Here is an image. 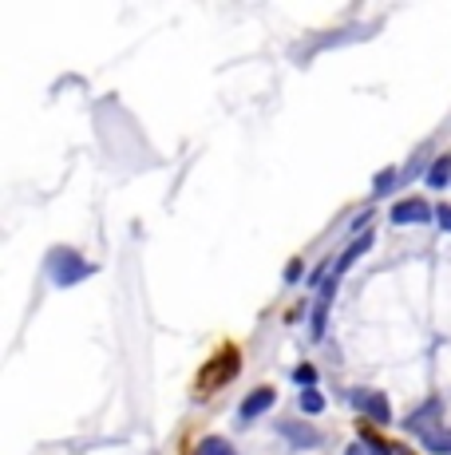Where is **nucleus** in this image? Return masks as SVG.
<instances>
[{"label": "nucleus", "mask_w": 451, "mask_h": 455, "mask_svg": "<svg viewBox=\"0 0 451 455\" xmlns=\"http://www.w3.org/2000/svg\"><path fill=\"white\" fill-rule=\"evenodd\" d=\"M293 380H297L301 384V388H313V384H317V369H313V364H297V369H293Z\"/></svg>", "instance_id": "nucleus-11"}, {"label": "nucleus", "mask_w": 451, "mask_h": 455, "mask_svg": "<svg viewBox=\"0 0 451 455\" xmlns=\"http://www.w3.org/2000/svg\"><path fill=\"white\" fill-rule=\"evenodd\" d=\"M344 455H364V448H349V451H344Z\"/></svg>", "instance_id": "nucleus-16"}, {"label": "nucleus", "mask_w": 451, "mask_h": 455, "mask_svg": "<svg viewBox=\"0 0 451 455\" xmlns=\"http://www.w3.org/2000/svg\"><path fill=\"white\" fill-rule=\"evenodd\" d=\"M392 182H396V171H380L376 182H372V190H376V195H384V190H392Z\"/></svg>", "instance_id": "nucleus-12"}, {"label": "nucleus", "mask_w": 451, "mask_h": 455, "mask_svg": "<svg viewBox=\"0 0 451 455\" xmlns=\"http://www.w3.org/2000/svg\"><path fill=\"white\" fill-rule=\"evenodd\" d=\"M368 455H392V451H388V448H380V443H372V451Z\"/></svg>", "instance_id": "nucleus-15"}, {"label": "nucleus", "mask_w": 451, "mask_h": 455, "mask_svg": "<svg viewBox=\"0 0 451 455\" xmlns=\"http://www.w3.org/2000/svg\"><path fill=\"white\" fill-rule=\"evenodd\" d=\"M352 404L364 408V416L376 419V424H388V419H392L388 396H380V392H352Z\"/></svg>", "instance_id": "nucleus-4"}, {"label": "nucleus", "mask_w": 451, "mask_h": 455, "mask_svg": "<svg viewBox=\"0 0 451 455\" xmlns=\"http://www.w3.org/2000/svg\"><path fill=\"white\" fill-rule=\"evenodd\" d=\"M447 182H451V159H447V155H439V159L431 163V171H428V187L431 190H444Z\"/></svg>", "instance_id": "nucleus-7"}, {"label": "nucleus", "mask_w": 451, "mask_h": 455, "mask_svg": "<svg viewBox=\"0 0 451 455\" xmlns=\"http://www.w3.org/2000/svg\"><path fill=\"white\" fill-rule=\"evenodd\" d=\"M281 435L285 440H293V448H317V432L305 424H297V419H289V424H281Z\"/></svg>", "instance_id": "nucleus-6"}, {"label": "nucleus", "mask_w": 451, "mask_h": 455, "mask_svg": "<svg viewBox=\"0 0 451 455\" xmlns=\"http://www.w3.org/2000/svg\"><path fill=\"white\" fill-rule=\"evenodd\" d=\"M436 218V210H431L423 198H404V203L392 206V222L396 226H423Z\"/></svg>", "instance_id": "nucleus-3"}, {"label": "nucleus", "mask_w": 451, "mask_h": 455, "mask_svg": "<svg viewBox=\"0 0 451 455\" xmlns=\"http://www.w3.org/2000/svg\"><path fill=\"white\" fill-rule=\"evenodd\" d=\"M273 404H277V392H273V388H254L246 400H241V424H249L254 416L270 412Z\"/></svg>", "instance_id": "nucleus-5"}, {"label": "nucleus", "mask_w": 451, "mask_h": 455, "mask_svg": "<svg viewBox=\"0 0 451 455\" xmlns=\"http://www.w3.org/2000/svg\"><path fill=\"white\" fill-rule=\"evenodd\" d=\"M48 269H51V277H56V285H75L80 277L95 274V266L80 261V253L75 250H56L51 253V261H48Z\"/></svg>", "instance_id": "nucleus-2"}, {"label": "nucleus", "mask_w": 451, "mask_h": 455, "mask_svg": "<svg viewBox=\"0 0 451 455\" xmlns=\"http://www.w3.org/2000/svg\"><path fill=\"white\" fill-rule=\"evenodd\" d=\"M368 246H372V234H360V238L341 253V261H336V274H341V269H349L352 261H360V253H368Z\"/></svg>", "instance_id": "nucleus-8"}, {"label": "nucleus", "mask_w": 451, "mask_h": 455, "mask_svg": "<svg viewBox=\"0 0 451 455\" xmlns=\"http://www.w3.org/2000/svg\"><path fill=\"white\" fill-rule=\"evenodd\" d=\"M320 332H325V301H320L317 313H313V340L320 337Z\"/></svg>", "instance_id": "nucleus-13"}, {"label": "nucleus", "mask_w": 451, "mask_h": 455, "mask_svg": "<svg viewBox=\"0 0 451 455\" xmlns=\"http://www.w3.org/2000/svg\"><path fill=\"white\" fill-rule=\"evenodd\" d=\"M407 427H412V432L420 435L423 448H428V451L451 455V432H444V427H439V412H436L431 404H428V408H420V412L407 419Z\"/></svg>", "instance_id": "nucleus-1"}, {"label": "nucleus", "mask_w": 451, "mask_h": 455, "mask_svg": "<svg viewBox=\"0 0 451 455\" xmlns=\"http://www.w3.org/2000/svg\"><path fill=\"white\" fill-rule=\"evenodd\" d=\"M301 412H305V416H317V412H325V396H320L317 388L301 392Z\"/></svg>", "instance_id": "nucleus-9"}, {"label": "nucleus", "mask_w": 451, "mask_h": 455, "mask_svg": "<svg viewBox=\"0 0 451 455\" xmlns=\"http://www.w3.org/2000/svg\"><path fill=\"white\" fill-rule=\"evenodd\" d=\"M194 455H233V448H230L226 440H202Z\"/></svg>", "instance_id": "nucleus-10"}, {"label": "nucleus", "mask_w": 451, "mask_h": 455, "mask_svg": "<svg viewBox=\"0 0 451 455\" xmlns=\"http://www.w3.org/2000/svg\"><path fill=\"white\" fill-rule=\"evenodd\" d=\"M436 222H439V226H444V230L451 234V206H439V210H436Z\"/></svg>", "instance_id": "nucleus-14"}]
</instances>
